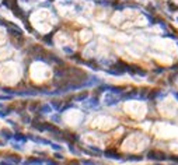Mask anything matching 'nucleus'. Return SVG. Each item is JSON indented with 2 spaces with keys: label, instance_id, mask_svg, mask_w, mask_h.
Returning a JSON list of instances; mask_svg holds the SVG:
<instances>
[{
  "label": "nucleus",
  "instance_id": "f257e3e1",
  "mask_svg": "<svg viewBox=\"0 0 178 165\" xmlns=\"http://www.w3.org/2000/svg\"><path fill=\"white\" fill-rule=\"evenodd\" d=\"M147 158H150V160H156V161H163V160H166L167 157H166L164 153L152 150V151H149V153H147Z\"/></svg>",
  "mask_w": 178,
  "mask_h": 165
},
{
  "label": "nucleus",
  "instance_id": "f03ea898",
  "mask_svg": "<svg viewBox=\"0 0 178 165\" xmlns=\"http://www.w3.org/2000/svg\"><path fill=\"white\" fill-rule=\"evenodd\" d=\"M119 100H121V98H119V97H115L114 92H112V94H107L104 97V104L105 105H115Z\"/></svg>",
  "mask_w": 178,
  "mask_h": 165
},
{
  "label": "nucleus",
  "instance_id": "7ed1b4c3",
  "mask_svg": "<svg viewBox=\"0 0 178 165\" xmlns=\"http://www.w3.org/2000/svg\"><path fill=\"white\" fill-rule=\"evenodd\" d=\"M9 30V34L11 36H14V38H24L23 36V31L20 28H17V25H11L10 28H7Z\"/></svg>",
  "mask_w": 178,
  "mask_h": 165
},
{
  "label": "nucleus",
  "instance_id": "20e7f679",
  "mask_svg": "<svg viewBox=\"0 0 178 165\" xmlns=\"http://www.w3.org/2000/svg\"><path fill=\"white\" fill-rule=\"evenodd\" d=\"M28 139H30L31 141H34V143H38V144H48V145L52 144V141L46 140V139H42V137H35V136H30Z\"/></svg>",
  "mask_w": 178,
  "mask_h": 165
},
{
  "label": "nucleus",
  "instance_id": "39448f33",
  "mask_svg": "<svg viewBox=\"0 0 178 165\" xmlns=\"http://www.w3.org/2000/svg\"><path fill=\"white\" fill-rule=\"evenodd\" d=\"M40 113H42V115H48V113H52L53 112V108H52V105H48V104H44V105H41L40 110H38Z\"/></svg>",
  "mask_w": 178,
  "mask_h": 165
},
{
  "label": "nucleus",
  "instance_id": "423d86ee",
  "mask_svg": "<svg viewBox=\"0 0 178 165\" xmlns=\"http://www.w3.org/2000/svg\"><path fill=\"white\" fill-rule=\"evenodd\" d=\"M6 161H9V162H11V164H14V165L21 164V158L20 157H17V155H14V157L7 155V157H6Z\"/></svg>",
  "mask_w": 178,
  "mask_h": 165
},
{
  "label": "nucleus",
  "instance_id": "0eeeda50",
  "mask_svg": "<svg viewBox=\"0 0 178 165\" xmlns=\"http://www.w3.org/2000/svg\"><path fill=\"white\" fill-rule=\"evenodd\" d=\"M104 155L107 157V158H111V160H119V154L114 153L112 150H107V151L104 153Z\"/></svg>",
  "mask_w": 178,
  "mask_h": 165
},
{
  "label": "nucleus",
  "instance_id": "6e6552de",
  "mask_svg": "<svg viewBox=\"0 0 178 165\" xmlns=\"http://www.w3.org/2000/svg\"><path fill=\"white\" fill-rule=\"evenodd\" d=\"M0 134H1V137H4V139H7V140H10V139L14 137V134L11 133L10 130H7V129H3L1 132H0Z\"/></svg>",
  "mask_w": 178,
  "mask_h": 165
},
{
  "label": "nucleus",
  "instance_id": "1a4fd4ad",
  "mask_svg": "<svg viewBox=\"0 0 178 165\" xmlns=\"http://www.w3.org/2000/svg\"><path fill=\"white\" fill-rule=\"evenodd\" d=\"M51 105H52L53 109H56L58 112H60V109L63 108V101H52V104H51Z\"/></svg>",
  "mask_w": 178,
  "mask_h": 165
},
{
  "label": "nucleus",
  "instance_id": "9d476101",
  "mask_svg": "<svg viewBox=\"0 0 178 165\" xmlns=\"http://www.w3.org/2000/svg\"><path fill=\"white\" fill-rule=\"evenodd\" d=\"M87 98H89V94H87V92H83V94H79V95H76V97H73V101L81 102V101H86Z\"/></svg>",
  "mask_w": 178,
  "mask_h": 165
},
{
  "label": "nucleus",
  "instance_id": "9b49d317",
  "mask_svg": "<svg viewBox=\"0 0 178 165\" xmlns=\"http://www.w3.org/2000/svg\"><path fill=\"white\" fill-rule=\"evenodd\" d=\"M13 139H14V141H20V143H25V141L28 140V137H25V136L20 134V133H15Z\"/></svg>",
  "mask_w": 178,
  "mask_h": 165
},
{
  "label": "nucleus",
  "instance_id": "f8f14e48",
  "mask_svg": "<svg viewBox=\"0 0 178 165\" xmlns=\"http://www.w3.org/2000/svg\"><path fill=\"white\" fill-rule=\"evenodd\" d=\"M40 108H41V104H38V102L35 101V102H32L30 105L28 109H30V112H37V110H40Z\"/></svg>",
  "mask_w": 178,
  "mask_h": 165
},
{
  "label": "nucleus",
  "instance_id": "ddd939ff",
  "mask_svg": "<svg viewBox=\"0 0 178 165\" xmlns=\"http://www.w3.org/2000/svg\"><path fill=\"white\" fill-rule=\"evenodd\" d=\"M86 105L89 106V108H95V106L98 105V100L97 98H91L89 102H86Z\"/></svg>",
  "mask_w": 178,
  "mask_h": 165
},
{
  "label": "nucleus",
  "instance_id": "4468645a",
  "mask_svg": "<svg viewBox=\"0 0 178 165\" xmlns=\"http://www.w3.org/2000/svg\"><path fill=\"white\" fill-rule=\"evenodd\" d=\"M52 36H53V34H49V35H46V36H44L42 39L46 42V44H49V46H52L53 45V42H52Z\"/></svg>",
  "mask_w": 178,
  "mask_h": 165
},
{
  "label": "nucleus",
  "instance_id": "2eb2a0df",
  "mask_svg": "<svg viewBox=\"0 0 178 165\" xmlns=\"http://www.w3.org/2000/svg\"><path fill=\"white\" fill-rule=\"evenodd\" d=\"M0 25H1V27H6V28H10L11 25H14V24H10L9 21L3 20V18H0Z\"/></svg>",
  "mask_w": 178,
  "mask_h": 165
},
{
  "label": "nucleus",
  "instance_id": "dca6fc26",
  "mask_svg": "<svg viewBox=\"0 0 178 165\" xmlns=\"http://www.w3.org/2000/svg\"><path fill=\"white\" fill-rule=\"evenodd\" d=\"M10 110H11L10 108H6L4 110H0V118H4V116H7L9 113H11Z\"/></svg>",
  "mask_w": 178,
  "mask_h": 165
},
{
  "label": "nucleus",
  "instance_id": "f3484780",
  "mask_svg": "<svg viewBox=\"0 0 178 165\" xmlns=\"http://www.w3.org/2000/svg\"><path fill=\"white\" fill-rule=\"evenodd\" d=\"M168 7H170L171 10H174V11H178V6H175L173 1H168Z\"/></svg>",
  "mask_w": 178,
  "mask_h": 165
},
{
  "label": "nucleus",
  "instance_id": "a211bd4d",
  "mask_svg": "<svg viewBox=\"0 0 178 165\" xmlns=\"http://www.w3.org/2000/svg\"><path fill=\"white\" fill-rule=\"evenodd\" d=\"M81 165H97V164L93 162V161H90V160H83L81 161Z\"/></svg>",
  "mask_w": 178,
  "mask_h": 165
},
{
  "label": "nucleus",
  "instance_id": "6ab92c4d",
  "mask_svg": "<svg viewBox=\"0 0 178 165\" xmlns=\"http://www.w3.org/2000/svg\"><path fill=\"white\" fill-rule=\"evenodd\" d=\"M51 145H52V148H53V150H56V151H58V150H59V151H62V145L56 144V143H52V144H51Z\"/></svg>",
  "mask_w": 178,
  "mask_h": 165
},
{
  "label": "nucleus",
  "instance_id": "aec40b11",
  "mask_svg": "<svg viewBox=\"0 0 178 165\" xmlns=\"http://www.w3.org/2000/svg\"><path fill=\"white\" fill-rule=\"evenodd\" d=\"M44 165H58V164L52 160H44Z\"/></svg>",
  "mask_w": 178,
  "mask_h": 165
},
{
  "label": "nucleus",
  "instance_id": "412c9836",
  "mask_svg": "<svg viewBox=\"0 0 178 165\" xmlns=\"http://www.w3.org/2000/svg\"><path fill=\"white\" fill-rule=\"evenodd\" d=\"M52 120H55V122H58V123H62V119H60V116L59 115H55V116H52Z\"/></svg>",
  "mask_w": 178,
  "mask_h": 165
},
{
  "label": "nucleus",
  "instance_id": "4be33fe9",
  "mask_svg": "<svg viewBox=\"0 0 178 165\" xmlns=\"http://www.w3.org/2000/svg\"><path fill=\"white\" fill-rule=\"evenodd\" d=\"M13 147H14V148H17V150H23V147H21L20 143H13Z\"/></svg>",
  "mask_w": 178,
  "mask_h": 165
},
{
  "label": "nucleus",
  "instance_id": "5701e85b",
  "mask_svg": "<svg viewBox=\"0 0 178 165\" xmlns=\"http://www.w3.org/2000/svg\"><path fill=\"white\" fill-rule=\"evenodd\" d=\"M11 98V95H0V101H3V100H10Z\"/></svg>",
  "mask_w": 178,
  "mask_h": 165
},
{
  "label": "nucleus",
  "instance_id": "b1692460",
  "mask_svg": "<svg viewBox=\"0 0 178 165\" xmlns=\"http://www.w3.org/2000/svg\"><path fill=\"white\" fill-rule=\"evenodd\" d=\"M0 165H14V164H11V162H9V161H0Z\"/></svg>",
  "mask_w": 178,
  "mask_h": 165
},
{
  "label": "nucleus",
  "instance_id": "393cba45",
  "mask_svg": "<svg viewBox=\"0 0 178 165\" xmlns=\"http://www.w3.org/2000/svg\"><path fill=\"white\" fill-rule=\"evenodd\" d=\"M55 158H56V160H63V155L58 154V153H56V154H55Z\"/></svg>",
  "mask_w": 178,
  "mask_h": 165
},
{
  "label": "nucleus",
  "instance_id": "a878e982",
  "mask_svg": "<svg viewBox=\"0 0 178 165\" xmlns=\"http://www.w3.org/2000/svg\"><path fill=\"white\" fill-rule=\"evenodd\" d=\"M63 50L66 53H73V49H70V48H63Z\"/></svg>",
  "mask_w": 178,
  "mask_h": 165
},
{
  "label": "nucleus",
  "instance_id": "bb28decb",
  "mask_svg": "<svg viewBox=\"0 0 178 165\" xmlns=\"http://www.w3.org/2000/svg\"><path fill=\"white\" fill-rule=\"evenodd\" d=\"M70 165H81V164H70Z\"/></svg>",
  "mask_w": 178,
  "mask_h": 165
}]
</instances>
